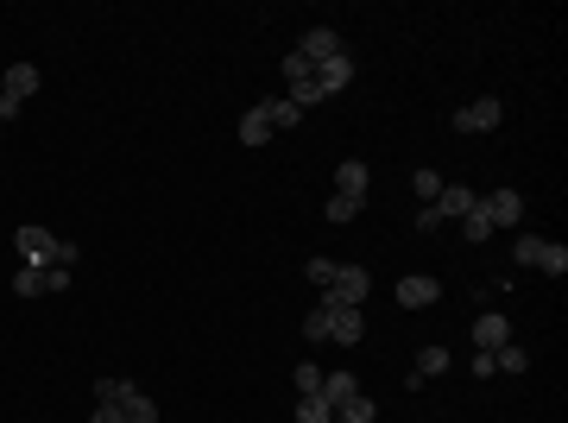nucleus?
Wrapping results in <instances>:
<instances>
[{
  "label": "nucleus",
  "mask_w": 568,
  "mask_h": 423,
  "mask_svg": "<svg viewBox=\"0 0 568 423\" xmlns=\"http://www.w3.org/2000/svg\"><path fill=\"white\" fill-rule=\"evenodd\" d=\"M480 215H486L493 228H512V221L524 215V196H518V190H493V196H480Z\"/></svg>",
  "instance_id": "obj_7"
},
{
  "label": "nucleus",
  "mask_w": 568,
  "mask_h": 423,
  "mask_svg": "<svg viewBox=\"0 0 568 423\" xmlns=\"http://www.w3.org/2000/svg\"><path fill=\"white\" fill-rule=\"evenodd\" d=\"M70 284V266H44V290H64Z\"/></svg>",
  "instance_id": "obj_32"
},
{
  "label": "nucleus",
  "mask_w": 568,
  "mask_h": 423,
  "mask_svg": "<svg viewBox=\"0 0 568 423\" xmlns=\"http://www.w3.org/2000/svg\"><path fill=\"white\" fill-rule=\"evenodd\" d=\"M303 341H328V316H322V310L303 316Z\"/></svg>",
  "instance_id": "obj_30"
},
{
  "label": "nucleus",
  "mask_w": 568,
  "mask_h": 423,
  "mask_svg": "<svg viewBox=\"0 0 568 423\" xmlns=\"http://www.w3.org/2000/svg\"><path fill=\"white\" fill-rule=\"evenodd\" d=\"M328 290H335L341 303H354V310H360V303L373 297V272H367V266H341V272H335V284H328Z\"/></svg>",
  "instance_id": "obj_6"
},
{
  "label": "nucleus",
  "mask_w": 568,
  "mask_h": 423,
  "mask_svg": "<svg viewBox=\"0 0 568 423\" xmlns=\"http://www.w3.org/2000/svg\"><path fill=\"white\" fill-rule=\"evenodd\" d=\"M89 423H127V411H121V405H95V418Z\"/></svg>",
  "instance_id": "obj_33"
},
{
  "label": "nucleus",
  "mask_w": 568,
  "mask_h": 423,
  "mask_svg": "<svg viewBox=\"0 0 568 423\" xmlns=\"http://www.w3.org/2000/svg\"><path fill=\"white\" fill-rule=\"evenodd\" d=\"M505 341H512V322H505L499 310H486V316L474 322V354H499Z\"/></svg>",
  "instance_id": "obj_8"
},
{
  "label": "nucleus",
  "mask_w": 568,
  "mask_h": 423,
  "mask_svg": "<svg viewBox=\"0 0 568 423\" xmlns=\"http://www.w3.org/2000/svg\"><path fill=\"white\" fill-rule=\"evenodd\" d=\"M316 83H322V95H335V89H348V83H354V57L341 51V57H328V64H316Z\"/></svg>",
  "instance_id": "obj_12"
},
{
  "label": "nucleus",
  "mask_w": 568,
  "mask_h": 423,
  "mask_svg": "<svg viewBox=\"0 0 568 423\" xmlns=\"http://www.w3.org/2000/svg\"><path fill=\"white\" fill-rule=\"evenodd\" d=\"M461 241H474V247H480V241H493V221L480 215V202H474V215H461Z\"/></svg>",
  "instance_id": "obj_23"
},
{
  "label": "nucleus",
  "mask_w": 568,
  "mask_h": 423,
  "mask_svg": "<svg viewBox=\"0 0 568 423\" xmlns=\"http://www.w3.org/2000/svg\"><path fill=\"white\" fill-rule=\"evenodd\" d=\"M322 215H328L335 228H348V221L360 215V202H348V196H328V209H322Z\"/></svg>",
  "instance_id": "obj_27"
},
{
  "label": "nucleus",
  "mask_w": 568,
  "mask_h": 423,
  "mask_svg": "<svg viewBox=\"0 0 568 423\" xmlns=\"http://www.w3.org/2000/svg\"><path fill=\"white\" fill-rule=\"evenodd\" d=\"M266 140H272V121H266L260 108H247V114H240V145H266Z\"/></svg>",
  "instance_id": "obj_15"
},
{
  "label": "nucleus",
  "mask_w": 568,
  "mask_h": 423,
  "mask_svg": "<svg viewBox=\"0 0 568 423\" xmlns=\"http://www.w3.org/2000/svg\"><path fill=\"white\" fill-rule=\"evenodd\" d=\"M467 373H474V379H493L499 367H493V354H474V360H467Z\"/></svg>",
  "instance_id": "obj_31"
},
{
  "label": "nucleus",
  "mask_w": 568,
  "mask_h": 423,
  "mask_svg": "<svg viewBox=\"0 0 568 423\" xmlns=\"http://www.w3.org/2000/svg\"><path fill=\"white\" fill-rule=\"evenodd\" d=\"M493 367H499V373H531V348H518V341H505V348L493 354Z\"/></svg>",
  "instance_id": "obj_16"
},
{
  "label": "nucleus",
  "mask_w": 568,
  "mask_h": 423,
  "mask_svg": "<svg viewBox=\"0 0 568 423\" xmlns=\"http://www.w3.org/2000/svg\"><path fill=\"white\" fill-rule=\"evenodd\" d=\"M32 95H38V64H6V76H0V102L25 108Z\"/></svg>",
  "instance_id": "obj_4"
},
{
  "label": "nucleus",
  "mask_w": 568,
  "mask_h": 423,
  "mask_svg": "<svg viewBox=\"0 0 568 423\" xmlns=\"http://www.w3.org/2000/svg\"><path fill=\"white\" fill-rule=\"evenodd\" d=\"M335 272H341V266H335V260H322V253H309V260H303V279L316 284V290H328V284H335Z\"/></svg>",
  "instance_id": "obj_19"
},
{
  "label": "nucleus",
  "mask_w": 568,
  "mask_h": 423,
  "mask_svg": "<svg viewBox=\"0 0 568 423\" xmlns=\"http://www.w3.org/2000/svg\"><path fill=\"white\" fill-rule=\"evenodd\" d=\"M474 202H480V196H474L467 183H442V196H436L429 209H436L442 221H461V215H474Z\"/></svg>",
  "instance_id": "obj_10"
},
{
  "label": "nucleus",
  "mask_w": 568,
  "mask_h": 423,
  "mask_svg": "<svg viewBox=\"0 0 568 423\" xmlns=\"http://www.w3.org/2000/svg\"><path fill=\"white\" fill-rule=\"evenodd\" d=\"M373 418H379V405H373L367 392H354L348 405H335V423H373Z\"/></svg>",
  "instance_id": "obj_14"
},
{
  "label": "nucleus",
  "mask_w": 568,
  "mask_h": 423,
  "mask_svg": "<svg viewBox=\"0 0 568 423\" xmlns=\"http://www.w3.org/2000/svg\"><path fill=\"white\" fill-rule=\"evenodd\" d=\"M537 253H544V241H537V234H518V247H512V260H518V266H537Z\"/></svg>",
  "instance_id": "obj_29"
},
{
  "label": "nucleus",
  "mask_w": 568,
  "mask_h": 423,
  "mask_svg": "<svg viewBox=\"0 0 568 423\" xmlns=\"http://www.w3.org/2000/svg\"><path fill=\"white\" fill-rule=\"evenodd\" d=\"M127 392H133V386H127V379H114V373H108V379H95V405H127Z\"/></svg>",
  "instance_id": "obj_24"
},
{
  "label": "nucleus",
  "mask_w": 568,
  "mask_h": 423,
  "mask_svg": "<svg viewBox=\"0 0 568 423\" xmlns=\"http://www.w3.org/2000/svg\"><path fill=\"white\" fill-rule=\"evenodd\" d=\"M121 411H127V423H158V405H152L145 392H127V405H121Z\"/></svg>",
  "instance_id": "obj_25"
},
{
  "label": "nucleus",
  "mask_w": 568,
  "mask_h": 423,
  "mask_svg": "<svg viewBox=\"0 0 568 423\" xmlns=\"http://www.w3.org/2000/svg\"><path fill=\"white\" fill-rule=\"evenodd\" d=\"M284 102H290V108H316V102H328L322 83H316V64L297 57V51L284 57Z\"/></svg>",
  "instance_id": "obj_2"
},
{
  "label": "nucleus",
  "mask_w": 568,
  "mask_h": 423,
  "mask_svg": "<svg viewBox=\"0 0 568 423\" xmlns=\"http://www.w3.org/2000/svg\"><path fill=\"white\" fill-rule=\"evenodd\" d=\"M436 297H442V284L429 279V272H405V279H398V303H405V310H429Z\"/></svg>",
  "instance_id": "obj_9"
},
{
  "label": "nucleus",
  "mask_w": 568,
  "mask_h": 423,
  "mask_svg": "<svg viewBox=\"0 0 568 423\" xmlns=\"http://www.w3.org/2000/svg\"><path fill=\"white\" fill-rule=\"evenodd\" d=\"M322 373H328V367H316V360H303V367L290 373V379H297V398H322Z\"/></svg>",
  "instance_id": "obj_17"
},
{
  "label": "nucleus",
  "mask_w": 568,
  "mask_h": 423,
  "mask_svg": "<svg viewBox=\"0 0 568 423\" xmlns=\"http://www.w3.org/2000/svg\"><path fill=\"white\" fill-rule=\"evenodd\" d=\"M537 266H544L550 279H563V272H568V247H563V241H544V253H537Z\"/></svg>",
  "instance_id": "obj_21"
},
{
  "label": "nucleus",
  "mask_w": 568,
  "mask_h": 423,
  "mask_svg": "<svg viewBox=\"0 0 568 423\" xmlns=\"http://www.w3.org/2000/svg\"><path fill=\"white\" fill-rule=\"evenodd\" d=\"M411 183H417V196H424V202H436V196H442V171H411Z\"/></svg>",
  "instance_id": "obj_28"
},
{
  "label": "nucleus",
  "mask_w": 568,
  "mask_h": 423,
  "mask_svg": "<svg viewBox=\"0 0 568 423\" xmlns=\"http://www.w3.org/2000/svg\"><path fill=\"white\" fill-rule=\"evenodd\" d=\"M335 196H348V202L367 209V164H360V158H348V164L335 171Z\"/></svg>",
  "instance_id": "obj_11"
},
{
  "label": "nucleus",
  "mask_w": 568,
  "mask_h": 423,
  "mask_svg": "<svg viewBox=\"0 0 568 423\" xmlns=\"http://www.w3.org/2000/svg\"><path fill=\"white\" fill-rule=\"evenodd\" d=\"M260 114L272 121V133H290V127H303V108H290L284 95H272V102H260Z\"/></svg>",
  "instance_id": "obj_13"
},
{
  "label": "nucleus",
  "mask_w": 568,
  "mask_h": 423,
  "mask_svg": "<svg viewBox=\"0 0 568 423\" xmlns=\"http://www.w3.org/2000/svg\"><path fill=\"white\" fill-rule=\"evenodd\" d=\"M499 121H505V102L499 95H480V102L455 108V133H493Z\"/></svg>",
  "instance_id": "obj_3"
},
{
  "label": "nucleus",
  "mask_w": 568,
  "mask_h": 423,
  "mask_svg": "<svg viewBox=\"0 0 568 423\" xmlns=\"http://www.w3.org/2000/svg\"><path fill=\"white\" fill-rule=\"evenodd\" d=\"M411 373H417V379H436V373H448V348H424Z\"/></svg>",
  "instance_id": "obj_22"
},
{
  "label": "nucleus",
  "mask_w": 568,
  "mask_h": 423,
  "mask_svg": "<svg viewBox=\"0 0 568 423\" xmlns=\"http://www.w3.org/2000/svg\"><path fill=\"white\" fill-rule=\"evenodd\" d=\"M297 423H335L328 398H297Z\"/></svg>",
  "instance_id": "obj_26"
},
{
  "label": "nucleus",
  "mask_w": 568,
  "mask_h": 423,
  "mask_svg": "<svg viewBox=\"0 0 568 423\" xmlns=\"http://www.w3.org/2000/svg\"><path fill=\"white\" fill-rule=\"evenodd\" d=\"M13 253H19V266H76V247L70 241H57L51 228H13Z\"/></svg>",
  "instance_id": "obj_1"
},
{
  "label": "nucleus",
  "mask_w": 568,
  "mask_h": 423,
  "mask_svg": "<svg viewBox=\"0 0 568 423\" xmlns=\"http://www.w3.org/2000/svg\"><path fill=\"white\" fill-rule=\"evenodd\" d=\"M322 398H328V411L348 405L354 398V373H322Z\"/></svg>",
  "instance_id": "obj_18"
},
{
  "label": "nucleus",
  "mask_w": 568,
  "mask_h": 423,
  "mask_svg": "<svg viewBox=\"0 0 568 423\" xmlns=\"http://www.w3.org/2000/svg\"><path fill=\"white\" fill-rule=\"evenodd\" d=\"M341 51H348V44H341L335 25H309L303 44H297V57H309V64H328V57H341Z\"/></svg>",
  "instance_id": "obj_5"
},
{
  "label": "nucleus",
  "mask_w": 568,
  "mask_h": 423,
  "mask_svg": "<svg viewBox=\"0 0 568 423\" xmlns=\"http://www.w3.org/2000/svg\"><path fill=\"white\" fill-rule=\"evenodd\" d=\"M13 297H44V266H19L13 272Z\"/></svg>",
  "instance_id": "obj_20"
}]
</instances>
